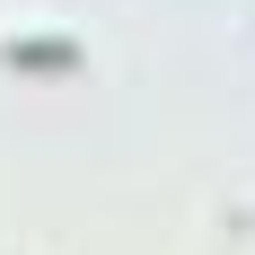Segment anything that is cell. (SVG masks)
Returning <instances> with one entry per match:
<instances>
[{
    "instance_id": "1",
    "label": "cell",
    "mask_w": 255,
    "mask_h": 255,
    "mask_svg": "<svg viewBox=\"0 0 255 255\" xmlns=\"http://www.w3.org/2000/svg\"><path fill=\"white\" fill-rule=\"evenodd\" d=\"M0 62H9V71H79V44H62V35H44V44H9Z\"/></svg>"
}]
</instances>
